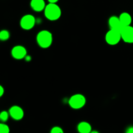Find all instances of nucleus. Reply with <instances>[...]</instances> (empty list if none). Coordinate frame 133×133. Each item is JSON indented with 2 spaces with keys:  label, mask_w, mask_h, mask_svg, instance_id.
Listing matches in <instances>:
<instances>
[{
  "label": "nucleus",
  "mask_w": 133,
  "mask_h": 133,
  "mask_svg": "<svg viewBox=\"0 0 133 133\" xmlns=\"http://www.w3.org/2000/svg\"><path fill=\"white\" fill-rule=\"evenodd\" d=\"M25 61H27V62H29V61H31V57L30 55H27L25 57Z\"/></svg>",
  "instance_id": "6ab92c4d"
},
{
  "label": "nucleus",
  "mask_w": 133,
  "mask_h": 133,
  "mask_svg": "<svg viewBox=\"0 0 133 133\" xmlns=\"http://www.w3.org/2000/svg\"><path fill=\"white\" fill-rule=\"evenodd\" d=\"M9 116H10V114H9V112L4 110V111H2L0 113V120L3 123H5L8 120Z\"/></svg>",
  "instance_id": "4468645a"
},
{
  "label": "nucleus",
  "mask_w": 133,
  "mask_h": 133,
  "mask_svg": "<svg viewBox=\"0 0 133 133\" xmlns=\"http://www.w3.org/2000/svg\"><path fill=\"white\" fill-rule=\"evenodd\" d=\"M109 25L110 29H115L120 31L123 29V27L119 20V17H117L116 16H112L109 19Z\"/></svg>",
  "instance_id": "1a4fd4ad"
},
{
  "label": "nucleus",
  "mask_w": 133,
  "mask_h": 133,
  "mask_svg": "<svg viewBox=\"0 0 133 133\" xmlns=\"http://www.w3.org/2000/svg\"><path fill=\"white\" fill-rule=\"evenodd\" d=\"M35 16L31 14H25L20 19V27L23 29L28 31L34 27L36 23Z\"/></svg>",
  "instance_id": "39448f33"
},
{
  "label": "nucleus",
  "mask_w": 133,
  "mask_h": 133,
  "mask_svg": "<svg viewBox=\"0 0 133 133\" xmlns=\"http://www.w3.org/2000/svg\"><path fill=\"white\" fill-rule=\"evenodd\" d=\"M0 133H10V128L5 123H0Z\"/></svg>",
  "instance_id": "2eb2a0df"
},
{
  "label": "nucleus",
  "mask_w": 133,
  "mask_h": 133,
  "mask_svg": "<svg viewBox=\"0 0 133 133\" xmlns=\"http://www.w3.org/2000/svg\"><path fill=\"white\" fill-rule=\"evenodd\" d=\"M77 130L79 133H90L92 131L90 123L87 122H81L77 126Z\"/></svg>",
  "instance_id": "9b49d317"
},
{
  "label": "nucleus",
  "mask_w": 133,
  "mask_h": 133,
  "mask_svg": "<svg viewBox=\"0 0 133 133\" xmlns=\"http://www.w3.org/2000/svg\"><path fill=\"white\" fill-rule=\"evenodd\" d=\"M36 42L42 48H48L53 43V35L48 30H42L37 34Z\"/></svg>",
  "instance_id": "f03ea898"
},
{
  "label": "nucleus",
  "mask_w": 133,
  "mask_h": 133,
  "mask_svg": "<svg viewBox=\"0 0 133 133\" xmlns=\"http://www.w3.org/2000/svg\"><path fill=\"white\" fill-rule=\"evenodd\" d=\"M119 18L123 27L131 25V23H132V16L129 13L126 12H122L119 15Z\"/></svg>",
  "instance_id": "f8f14e48"
},
{
  "label": "nucleus",
  "mask_w": 133,
  "mask_h": 133,
  "mask_svg": "<svg viewBox=\"0 0 133 133\" xmlns=\"http://www.w3.org/2000/svg\"><path fill=\"white\" fill-rule=\"evenodd\" d=\"M49 3H57L58 0H48Z\"/></svg>",
  "instance_id": "aec40b11"
},
{
  "label": "nucleus",
  "mask_w": 133,
  "mask_h": 133,
  "mask_svg": "<svg viewBox=\"0 0 133 133\" xmlns=\"http://www.w3.org/2000/svg\"><path fill=\"white\" fill-rule=\"evenodd\" d=\"M4 88L3 87H2V86H0V97H1V96H3V95L4 94Z\"/></svg>",
  "instance_id": "a211bd4d"
},
{
  "label": "nucleus",
  "mask_w": 133,
  "mask_h": 133,
  "mask_svg": "<svg viewBox=\"0 0 133 133\" xmlns=\"http://www.w3.org/2000/svg\"><path fill=\"white\" fill-rule=\"evenodd\" d=\"M9 112L10 116L16 121L21 120L24 116V112L22 108L17 105L11 107L9 110Z\"/></svg>",
  "instance_id": "6e6552de"
},
{
  "label": "nucleus",
  "mask_w": 133,
  "mask_h": 133,
  "mask_svg": "<svg viewBox=\"0 0 133 133\" xmlns=\"http://www.w3.org/2000/svg\"><path fill=\"white\" fill-rule=\"evenodd\" d=\"M62 14V11L57 4H48L44 9V15L45 18L50 21H55L59 19Z\"/></svg>",
  "instance_id": "f257e3e1"
},
{
  "label": "nucleus",
  "mask_w": 133,
  "mask_h": 133,
  "mask_svg": "<svg viewBox=\"0 0 133 133\" xmlns=\"http://www.w3.org/2000/svg\"><path fill=\"white\" fill-rule=\"evenodd\" d=\"M49 133H64V131L62 129V128H61L59 126H55L52 127Z\"/></svg>",
  "instance_id": "dca6fc26"
},
{
  "label": "nucleus",
  "mask_w": 133,
  "mask_h": 133,
  "mask_svg": "<svg viewBox=\"0 0 133 133\" xmlns=\"http://www.w3.org/2000/svg\"><path fill=\"white\" fill-rule=\"evenodd\" d=\"M11 55L13 58L17 60H21L25 58L27 55V49L23 45H16L12 49Z\"/></svg>",
  "instance_id": "423d86ee"
},
{
  "label": "nucleus",
  "mask_w": 133,
  "mask_h": 133,
  "mask_svg": "<svg viewBox=\"0 0 133 133\" xmlns=\"http://www.w3.org/2000/svg\"><path fill=\"white\" fill-rule=\"evenodd\" d=\"M122 40L120 31L115 29H110L105 35V41L109 45H115Z\"/></svg>",
  "instance_id": "20e7f679"
},
{
  "label": "nucleus",
  "mask_w": 133,
  "mask_h": 133,
  "mask_svg": "<svg viewBox=\"0 0 133 133\" xmlns=\"http://www.w3.org/2000/svg\"><path fill=\"white\" fill-rule=\"evenodd\" d=\"M125 133H133V126H130L126 129Z\"/></svg>",
  "instance_id": "f3484780"
},
{
  "label": "nucleus",
  "mask_w": 133,
  "mask_h": 133,
  "mask_svg": "<svg viewBox=\"0 0 133 133\" xmlns=\"http://www.w3.org/2000/svg\"><path fill=\"white\" fill-rule=\"evenodd\" d=\"M90 133H100L98 131H96V130H92V131H91Z\"/></svg>",
  "instance_id": "412c9836"
},
{
  "label": "nucleus",
  "mask_w": 133,
  "mask_h": 133,
  "mask_svg": "<svg viewBox=\"0 0 133 133\" xmlns=\"http://www.w3.org/2000/svg\"><path fill=\"white\" fill-rule=\"evenodd\" d=\"M122 39L126 43L132 44L133 43V27L131 25L123 27L121 31Z\"/></svg>",
  "instance_id": "0eeeda50"
},
{
  "label": "nucleus",
  "mask_w": 133,
  "mask_h": 133,
  "mask_svg": "<svg viewBox=\"0 0 133 133\" xmlns=\"http://www.w3.org/2000/svg\"><path fill=\"white\" fill-rule=\"evenodd\" d=\"M86 101L87 100L83 95L77 94L70 97L68 101V104L71 109L78 110L84 107L86 104Z\"/></svg>",
  "instance_id": "7ed1b4c3"
},
{
  "label": "nucleus",
  "mask_w": 133,
  "mask_h": 133,
  "mask_svg": "<svg viewBox=\"0 0 133 133\" xmlns=\"http://www.w3.org/2000/svg\"><path fill=\"white\" fill-rule=\"evenodd\" d=\"M10 38V32L7 30H2L0 32V39L2 41H6Z\"/></svg>",
  "instance_id": "ddd939ff"
},
{
  "label": "nucleus",
  "mask_w": 133,
  "mask_h": 133,
  "mask_svg": "<svg viewBox=\"0 0 133 133\" xmlns=\"http://www.w3.org/2000/svg\"><path fill=\"white\" fill-rule=\"evenodd\" d=\"M30 5L32 10L35 12H41L44 10L46 6L44 0H31Z\"/></svg>",
  "instance_id": "9d476101"
}]
</instances>
